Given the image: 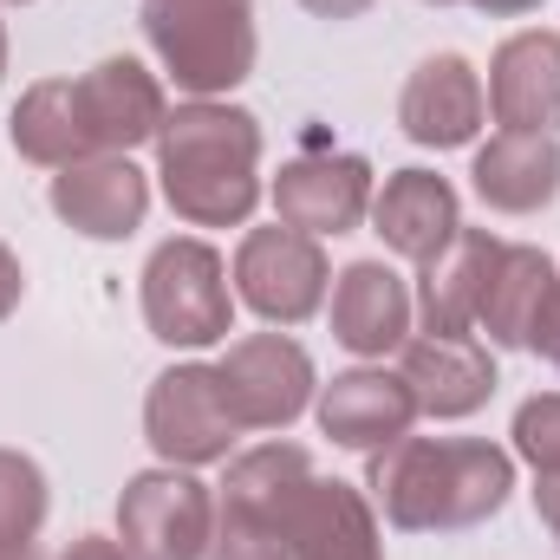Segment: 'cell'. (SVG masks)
Listing matches in <instances>:
<instances>
[{"mask_svg":"<svg viewBox=\"0 0 560 560\" xmlns=\"http://www.w3.org/2000/svg\"><path fill=\"white\" fill-rule=\"evenodd\" d=\"M365 495L405 535H463L515 495V450L489 436H398L365 456Z\"/></svg>","mask_w":560,"mask_h":560,"instance_id":"6da1fadb","label":"cell"},{"mask_svg":"<svg viewBox=\"0 0 560 560\" xmlns=\"http://www.w3.org/2000/svg\"><path fill=\"white\" fill-rule=\"evenodd\" d=\"M156 183L189 229H248L261 209V118L229 98H183L156 131Z\"/></svg>","mask_w":560,"mask_h":560,"instance_id":"7a4b0ae2","label":"cell"},{"mask_svg":"<svg viewBox=\"0 0 560 560\" xmlns=\"http://www.w3.org/2000/svg\"><path fill=\"white\" fill-rule=\"evenodd\" d=\"M143 39L183 98H229L255 72V0H143Z\"/></svg>","mask_w":560,"mask_h":560,"instance_id":"3957f363","label":"cell"},{"mask_svg":"<svg viewBox=\"0 0 560 560\" xmlns=\"http://www.w3.org/2000/svg\"><path fill=\"white\" fill-rule=\"evenodd\" d=\"M143 326L150 339L176 346V352H202V346H229L235 332V280L229 261L202 242V235H170L150 248L143 261Z\"/></svg>","mask_w":560,"mask_h":560,"instance_id":"277c9868","label":"cell"},{"mask_svg":"<svg viewBox=\"0 0 560 560\" xmlns=\"http://www.w3.org/2000/svg\"><path fill=\"white\" fill-rule=\"evenodd\" d=\"M235 300L261 319V326H306L319 306H326V293H332V261H326V248L313 242V235H300V229H248L242 235V248H235Z\"/></svg>","mask_w":560,"mask_h":560,"instance_id":"5b68a950","label":"cell"},{"mask_svg":"<svg viewBox=\"0 0 560 560\" xmlns=\"http://www.w3.org/2000/svg\"><path fill=\"white\" fill-rule=\"evenodd\" d=\"M143 436L170 469H209L229 463L242 443V423L222 398L215 365H170L143 392Z\"/></svg>","mask_w":560,"mask_h":560,"instance_id":"8992f818","label":"cell"},{"mask_svg":"<svg viewBox=\"0 0 560 560\" xmlns=\"http://www.w3.org/2000/svg\"><path fill=\"white\" fill-rule=\"evenodd\" d=\"M222 372V398L242 430H287L313 411L319 398V372H313V352L293 339V332H248V339H229V352L215 359Z\"/></svg>","mask_w":560,"mask_h":560,"instance_id":"52a82bcc","label":"cell"},{"mask_svg":"<svg viewBox=\"0 0 560 560\" xmlns=\"http://www.w3.org/2000/svg\"><path fill=\"white\" fill-rule=\"evenodd\" d=\"M215 535V489L196 469H143L118 495V541L131 560H202Z\"/></svg>","mask_w":560,"mask_h":560,"instance_id":"ba28073f","label":"cell"},{"mask_svg":"<svg viewBox=\"0 0 560 560\" xmlns=\"http://www.w3.org/2000/svg\"><path fill=\"white\" fill-rule=\"evenodd\" d=\"M275 215L287 229L326 242V235H352L365 215H372V163L359 150H306V156H287L275 176Z\"/></svg>","mask_w":560,"mask_h":560,"instance_id":"9c48e42d","label":"cell"},{"mask_svg":"<svg viewBox=\"0 0 560 560\" xmlns=\"http://www.w3.org/2000/svg\"><path fill=\"white\" fill-rule=\"evenodd\" d=\"M280 541H287V560H385V528L372 495L339 476H313L287 502Z\"/></svg>","mask_w":560,"mask_h":560,"instance_id":"30bf717a","label":"cell"},{"mask_svg":"<svg viewBox=\"0 0 560 560\" xmlns=\"http://www.w3.org/2000/svg\"><path fill=\"white\" fill-rule=\"evenodd\" d=\"M46 202H52V215L72 235H85V242H125V235H138L143 215H150V176L131 156H85V163L52 170Z\"/></svg>","mask_w":560,"mask_h":560,"instance_id":"8fae6325","label":"cell"},{"mask_svg":"<svg viewBox=\"0 0 560 560\" xmlns=\"http://www.w3.org/2000/svg\"><path fill=\"white\" fill-rule=\"evenodd\" d=\"M398 378L411 385L418 398V418H436V423H463L476 418L489 398H495V359L476 332H418L405 339V365Z\"/></svg>","mask_w":560,"mask_h":560,"instance_id":"7c38bea8","label":"cell"},{"mask_svg":"<svg viewBox=\"0 0 560 560\" xmlns=\"http://www.w3.org/2000/svg\"><path fill=\"white\" fill-rule=\"evenodd\" d=\"M79 112H85V131L98 156H131L138 143H156L163 118H170V98H163V79L143 66V59H98L92 72H79Z\"/></svg>","mask_w":560,"mask_h":560,"instance_id":"4fadbf2b","label":"cell"},{"mask_svg":"<svg viewBox=\"0 0 560 560\" xmlns=\"http://www.w3.org/2000/svg\"><path fill=\"white\" fill-rule=\"evenodd\" d=\"M313 418H319V436H332L339 450L372 456V450L411 436L418 398H411V385H405L398 372H385V365H352V372H339L332 385H319Z\"/></svg>","mask_w":560,"mask_h":560,"instance_id":"5bb4252c","label":"cell"},{"mask_svg":"<svg viewBox=\"0 0 560 560\" xmlns=\"http://www.w3.org/2000/svg\"><path fill=\"white\" fill-rule=\"evenodd\" d=\"M482 118H489V92H482V72L463 52H430L418 72L405 79L398 125L423 150H463V143H476Z\"/></svg>","mask_w":560,"mask_h":560,"instance_id":"9a60e30c","label":"cell"},{"mask_svg":"<svg viewBox=\"0 0 560 560\" xmlns=\"http://www.w3.org/2000/svg\"><path fill=\"white\" fill-rule=\"evenodd\" d=\"M489 118L502 131H560V33L548 26H528V33H509L489 59Z\"/></svg>","mask_w":560,"mask_h":560,"instance_id":"2e32d148","label":"cell"},{"mask_svg":"<svg viewBox=\"0 0 560 560\" xmlns=\"http://www.w3.org/2000/svg\"><path fill=\"white\" fill-rule=\"evenodd\" d=\"M372 229H378V242L392 248V255H405V261H436L450 242H456V229H463V202H456V189H450V176H436V170H392L385 183H378V196H372V215H365Z\"/></svg>","mask_w":560,"mask_h":560,"instance_id":"e0dca14e","label":"cell"},{"mask_svg":"<svg viewBox=\"0 0 560 560\" xmlns=\"http://www.w3.org/2000/svg\"><path fill=\"white\" fill-rule=\"evenodd\" d=\"M326 313H332V339L352 359H385V352H405L418 300L385 261H352V268L332 275V306Z\"/></svg>","mask_w":560,"mask_h":560,"instance_id":"ac0fdd59","label":"cell"},{"mask_svg":"<svg viewBox=\"0 0 560 560\" xmlns=\"http://www.w3.org/2000/svg\"><path fill=\"white\" fill-rule=\"evenodd\" d=\"M469 189L495 215H535L560 196V138L541 131H495L469 163Z\"/></svg>","mask_w":560,"mask_h":560,"instance_id":"d6986e66","label":"cell"},{"mask_svg":"<svg viewBox=\"0 0 560 560\" xmlns=\"http://www.w3.org/2000/svg\"><path fill=\"white\" fill-rule=\"evenodd\" d=\"M560 287L555 261L528 242H502L495 268L482 280V306H476V332H489V346L502 352H528V332L548 306V293Z\"/></svg>","mask_w":560,"mask_h":560,"instance_id":"ffe728a7","label":"cell"},{"mask_svg":"<svg viewBox=\"0 0 560 560\" xmlns=\"http://www.w3.org/2000/svg\"><path fill=\"white\" fill-rule=\"evenodd\" d=\"M495 255H502V242L489 235V229H456V242L436 255V261H423L418 275V326L423 332H476V306H482V280L495 268Z\"/></svg>","mask_w":560,"mask_h":560,"instance_id":"44dd1931","label":"cell"},{"mask_svg":"<svg viewBox=\"0 0 560 560\" xmlns=\"http://www.w3.org/2000/svg\"><path fill=\"white\" fill-rule=\"evenodd\" d=\"M7 138L39 170H66V163L98 156L92 131H85V112H79V79H39V85H26L20 105H13V118H7Z\"/></svg>","mask_w":560,"mask_h":560,"instance_id":"7402d4cb","label":"cell"},{"mask_svg":"<svg viewBox=\"0 0 560 560\" xmlns=\"http://www.w3.org/2000/svg\"><path fill=\"white\" fill-rule=\"evenodd\" d=\"M313 482V456L300 450V443H255V450H242V456H229V476H222V489H215V502L222 509H242V515H255V522H275L287 515V502L300 495Z\"/></svg>","mask_w":560,"mask_h":560,"instance_id":"603a6c76","label":"cell"},{"mask_svg":"<svg viewBox=\"0 0 560 560\" xmlns=\"http://www.w3.org/2000/svg\"><path fill=\"white\" fill-rule=\"evenodd\" d=\"M46 469L20 450H0V560H46L39 528H46Z\"/></svg>","mask_w":560,"mask_h":560,"instance_id":"cb8c5ba5","label":"cell"},{"mask_svg":"<svg viewBox=\"0 0 560 560\" xmlns=\"http://www.w3.org/2000/svg\"><path fill=\"white\" fill-rule=\"evenodd\" d=\"M202 560H287V541H280L275 522H255V515L215 502V535H209Z\"/></svg>","mask_w":560,"mask_h":560,"instance_id":"d4e9b609","label":"cell"},{"mask_svg":"<svg viewBox=\"0 0 560 560\" xmlns=\"http://www.w3.org/2000/svg\"><path fill=\"white\" fill-rule=\"evenodd\" d=\"M509 436H515V456H522L528 469L560 463V392L528 398V405L515 411V423H509Z\"/></svg>","mask_w":560,"mask_h":560,"instance_id":"484cf974","label":"cell"},{"mask_svg":"<svg viewBox=\"0 0 560 560\" xmlns=\"http://www.w3.org/2000/svg\"><path fill=\"white\" fill-rule=\"evenodd\" d=\"M528 352L548 359V365L560 372V287L548 293V306H541V319H535V332H528Z\"/></svg>","mask_w":560,"mask_h":560,"instance_id":"4316f807","label":"cell"},{"mask_svg":"<svg viewBox=\"0 0 560 560\" xmlns=\"http://www.w3.org/2000/svg\"><path fill=\"white\" fill-rule=\"evenodd\" d=\"M535 515H541V528L555 535V548H560V463L535 469Z\"/></svg>","mask_w":560,"mask_h":560,"instance_id":"83f0119b","label":"cell"},{"mask_svg":"<svg viewBox=\"0 0 560 560\" xmlns=\"http://www.w3.org/2000/svg\"><path fill=\"white\" fill-rule=\"evenodd\" d=\"M20 293H26V268H20V255L0 242V319L20 306Z\"/></svg>","mask_w":560,"mask_h":560,"instance_id":"f1b7e54d","label":"cell"},{"mask_svg":"<svg viewBox=\"0 0 560 560\" xmlns=\"http://www.w3.org/2000/svg\"><path fill=\"white\" fill-rule=\"evenodd\" d=\"M59 560H131V548H125L118 535H79Z\"/></svg>","mask_w":560,"mask_h":560,"instance_id":"f546056e","label":"cell"},{"mask_svg":"<svg viewBox=\"0 0 560 560\" xmlns=\"http://www.w3.org/2000/svg\"><path fill=\"white\" fill-rule=\"evenodd\" d=\"M313 20H359V13H372L378 0H300Z\"/></svg>","mask_w":560,"mask_h":560,"instance_id":"4dcf8cb0","label":"cell"},{"mask_svg":"<svg viewBox=\"0 0 560 560\" xmlns=\"http://www.w3.org/2000/svg\"><path fill=\"white\" fill-rule=\"evenodd\" d=\"M476 13H489V20H522V13H535L541 0H469Z\"/></svg>","mask_w":560,"mask_h":560,"instance_id":"1f68e13d","label":"cell"},{"mask_svg":"<svg viewBox=\"0 0 560 560\" xmlns=\"http://www.w3.org/2000/svg\"><path fill=\"white\" fill-rule=\"evenodd\" d=\"M7 52H13V46H7V20H0V79H7Z\"/></svg>","mask_w":560,"mask_h":560,"instance_id":"d6a6232c","label":"cell"},{"mask_svg":"<svg viewBox=\"0 0 560 560\" xmlns=\"http://www.w3.org/2000/svg\"><path fill=\"white\" fill-rule=\"evenodd\" d=\"M423 7H463V0H423Z\"/></svg>","mask_w":560,"mask_h":560,"instance_id":"836d02e7","label":"cell"},{"mask_svg":"<svg viewBox=\"0 0 560 560\" xmlns=\"http://www.w3.org/2000/svg\"><path fill=\"white\" fill-rule=\"evenodd\" d=\"M0 7H26V0H0Z\"/></svg>","mask_w":560,"mask_h":560,"instance_id":"e575fe53","label":"cell"}]
</instances>
